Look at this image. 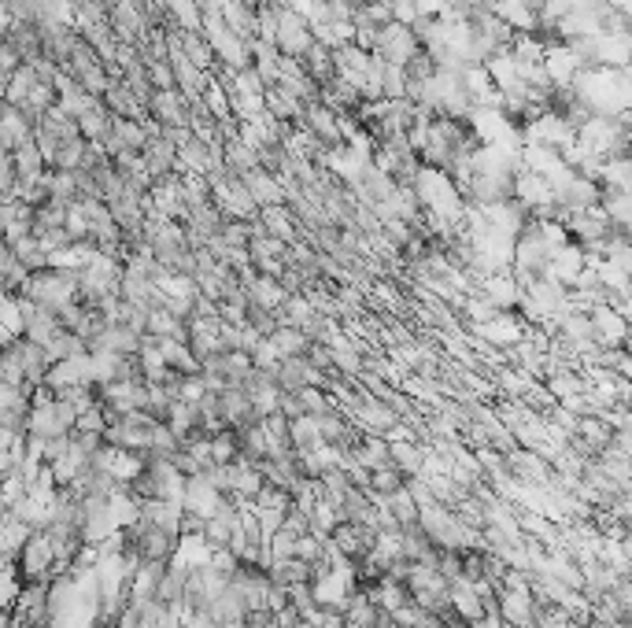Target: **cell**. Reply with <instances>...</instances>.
I'll list each match as a JSON object with an SVG mask.
<instances>
[{
  "label": "cell",
  "instance_id": "39",
  "mask_svg": "<svg viewBox=\"0 0 632 628\" xmlns=\"http://www.w3.org/2000/svg\"><path fill=\"white\" fill-rule=\"evenodd\" d=\"M74 429L78 433H104L108 429V414H104V407H89V411H82L78 418H74Z\"/></svg>",
  "mask_w": 632,
  "mask_h": 628
},
{
  "label": "cell",
  "instance_id": "36",
  "mask_svg": "<svg viewBox=\"0 0 632 628\" xmlns=\"http://www.w3.org/2000/svg\"><path fill=\"white\" fill-rule=\"evenodd\" d=\"M403 488V473L396 466H381V470H370V488L366 492H374V496H389Z\"/></svg>",
  "mask_w": 632,
  "mask_h": 628
},
{
  "label": "cell",
  "instance_id": "24",
  "mask_svg": "<svg viewBox=\"0 0 632 628\" xmlns=\"http://www.w3.org/2000/svg\"><path fill=\"white\" fill-rule=\"evenodd\" d=\"M300 67L311 74V82H315L318 89H322L326 82H333V74H337V71H333V52L322 49L318 41L304 52V56H300Z\"/></svg>",
  "mask_w": 632,
  "mask_h": 628
},
{
  "label": "cell",
  "instance_id": "25",
  "mask_svg": "<svg viewBox=\"0 0 632 628\" xmlns=\"http://www.w3.org/2000/svg\"><path fill=\"white\" fill-rule=\"evenodd\" d=\"M8 514H12L15 521H23L30 532L49 529V503H37V499H30V496L8 503Z\"/></svg>",
  "mask_w": 632,
  "mask_h": 628
},
{
  "label": "cell",
  "instance_id": "3",
  "mask_svg": "<svg viewBox=\"0 0 632 628\" xmlns=\"http://www.w3.org/2000/svg\"><path fill=\"white\" fill-rule=\"evenodd\" d=\"M422 52L418 45V37H414L411 26H400V23H385L377 30V41H374V56L381 63H392V67H407Z\"/></svg>",
  "mask_w": 632,
  "mask_h": 628
},
{
  "label": "cell",
  "instance_id": "23",
  "mask_svg": "<svg viewBox=\"0 0 632 628\" xmlns=\"http://www.w3.org/2000/svg\"><path fill=\"white\" fill-rule=\"evenodd\" d=\"M8 248H12L15 263L23 266L26 274H37V270H45V266H49V252L41 248V241H37L34 233H30V237H19V241H12Z\"/></svg>",
  "mask_w": 632,
  "mask_h": 628
},
{
  "label": "cell",
  "instance_id": "32",
  "mask_svg": "<svg viewBox=\"0 0 632 628\" xmlns=\"http://www.w3.org/2000/svg\"><path fill=\"white\" fill-rule=\"evenodd\" d=\"M23 337V311H19V300L15 296H4L0 300V344Z\"/></svg>",
  "mask_w": 632,
  "mask_h": 628
},
{
  "label": "cell",
  "instance_id": "17",
  "mask_svg": "<svg viewBox=\"0 0 632 628\" xmlns=\"http://www.w3.org/2000/svg\"><path fill=\"white\" fill-rule=\"evenodd\" d=\"M263 108H267L270 119H278V122H300V115H304V100H296L289 93V89H281V85H267V93H263Z\"/></svg>",
  "mask_w": 632,
  "mask_h": 628
},
{
  "label": "cell",
  "instance_id": "41",
  "mask_svg": "<svg viewBox=\"0 0 632 628\" xmlns=\"http://www.w3.org/2000/svg\"><path fill=\"white\" fill-rule=\"evenodd\" d=\"M71 444L86 455V459H97V451L104 447V433H78V429H71Z\"/></svg>",
  "mask_w": 632,
  "mask_h": 628
},
{
  "label": "cell",
  "instance_id": "33",
  "mask_svg": "<svg viewBox=\"0 0 632 628\" xmlns=\"http://www.w3.org/2000/svg\"><path fill=\"white\" fill-rule=\"evenodd\" d=\"M86 152H89L86 137H71V141H63L60 152H56V163H52V170H78L82 163H86Z\"/></svg>",
  "mask_w": 632,
  "mask_h": 628
},
{
  "label": "cell",
  "instance_id": "13",
  "mask_svg": "<svg viewBox=\"0 0 632 628\" xmlns=\"http://www.w3.org/2000/svg\"><path fill=\"white\" fill-rule=\"evenodd\" d=\"M219 418L226 429H241V425H256V414H252V403H248V392L241 385H226L219 392Z\"/></svg>",
  "mask_w": 632,
  "mask_h": 628
},
{
  "label": "cell",
  "instance_id": "5",
  "mask_svg": "<svg viewBox=\"0 0 632 628\" xmlns=\"http://www.w3.org/2000/svg\"><path fill=\"white\" fill-rule=\"evenodd\" d=\"M311 45H315L311 26H307L296 12H289V8H278V34H274V49H278L281 56H289V60H300Z\"/></svg>",
  "mask_w": 632,
  "mask_h": 628
},
{
  "label": "cell",
  "instance_id": "44",
  "mask_svg": "<svg viewBox=\"0 0 632 628\" xmlns=\"http://www.w3.org/2000/svg\"><path fill=\"white\" fill-rule=\"evenodd\" d=\"M440 628H474V625H466V621H451V625H440Z\"/></svg>",
  "mask_w": 632,
  "mask_h": 628
},
{
  "label": "cell",
  "instance_id": "37",
  "mask_svg": "<svg viewBox=\"0 0 632 628\" xmlns=\"http://www.w3.org/2000/svg\"><path fill=\"white\" fill-rule=\"evenodd\" d=\"M285 599H289L292 610H300V614H315L318 603H315V592H311V584H289L285 588Z\"/></svg>",
  "mask_w": 632,
  "mask_h": 628
},
{
  "label": "cell",
  "instance_id": "31",
  "mask_svg": "<svg viewBox=\"0 0 632 628\" xmlns=\"http://www.w3.org/2000/svg\"><path fill=\"white\" fill-rule=\"evenodd\" d=\"M89 344L78 333H71V329H60L56 337L45 344V355H49V363H56V359H71V355H86Z\"/></svg>",
  "mask_w": 632,
  "mask_h": 628
},
{
  "label": "cell",
  "instance_id": "14",
  "mask_svg": "<svg viewBox=\"0 0 632 628\" xmlns=\"http://www.w3.org/2000/svg\"><path fill=\"white\" fill-rule=\"evenodd\" d=\"M141 333L130 326H100V333L89 340V351H111V355H137Z\"/></svg>",
  "mask_w": 632,
  "mask_h": 628
},
{
  "label": "cell",
  "instance_id": "42",
  "mask_svg": "<svg viewBox=\"0 0 632 628\" xmlns=\"http://www.w3.org/2000/svg\"><path fill=\"white\" fill-rule=\"evenodd\" d=\"M145 71H148V82H152V89H174V74H171V63H167V60L145 63Z\"/></svg>",
  "mask_w": 632,
  "mask_h": 628
},
{
  "label": "cell",
  "instance_id": "19",
  "mask_svg": "<svg viewBox=\"0 0 632 628\" xmlns=\"http://www.w3.org/2000/svg\"><path fill=\"white\" fill-rule=\"evenodd\" d=\"M141 163L152 178H163V174H174V145L167 137H148L145 148H141Z\"/></svg>",
  "mask_w": 632,
  "mask_h": 628
},
{
  "label": "cell",
  "instance_id": "11",
  "mask_svg": "<svg viewBox=\"0 0 632 628\" xmlns=\"http://www.w3.org/2000/svg\"><path fill=\"white\" fill-rule=\"evenodd\" d=\"M148 115L159 126H189V100L178 89H156L148 100Z\"/></svg>",
  "mask_w": 632,
  "mask_h": 628
},
{
  "label": "cell",
  "instance_id": "43",
  "mask_svg": "<svg viewBox=\"0 0 632 628\" xmlns=\"http://www.w3.org/2000/svg\"><path fill=\"white\" fill-rule=\"evenodd\" d=\"M281 532H289V536H304V532H307V514H304V510H296V507L285 510V518H281Z\"/></svg>",
  "mask_w": 632,
  "mask_h": 628
},
{
  "label": "cell",
  "instance_id": "8",
  "mask_svg": "<svg viewBox=\"0 0 632 628\" xmlns=\"http://www.w3.org/2000/svg\"><path fill=\"white\" fill-rule=\"evenodd\" d=\"M588 318H592V337H596L599 348H625V340H629V318L625 314L599 303L596 311H588Z\"/></svg>",
  "mask_w": 632,
  "mask_h": 628
},
{
  "label": "cell",
  "instance_id": "1",
  "mask_svg": "<svg viewBox=\"0 0 632 628\" xmlns=\"http://www.w3.org/2000/svg\"><path fill=\"white\" fill-rule=\"evenodd\" d=\"M15 296H26L30 303L45 307V311H60L63 303L78 300V270H56V266H45L23 281V289Z\"/></svg>",
  "mask_w": 632,
  "mask_h": 628
},
{
  "label": "cell",
  "instance_id": "12",
  "mask_svg": "<svg viewBox=\"0 0 632 628\" xmlns=\"http://www.w3.org/2000/svg\"><path fill=\"white\" fill-rule=\"evenodd\" d=\"M474 296H485L496 311H514V307L522 303V289H518V281H514L511 270H503V274H488Z\"/></svg>",
  "mask_w": 632,
  "mask_h": 628
},
{
  "label": "cell",
  "instance_id": "26",
  "mask_svg": "<svg viewBox=\"0 0 632 628\" xmlns=\"http://www.w3.org/2000/svg\"><path fill=\"white\" fill-rule=\"evenodd\" d=\"M12 170H15V178H41V174L49 170V163L37 152L34 141H26V145L12 148Z\"/></svg>",
  "mask_w": 632,
  "mask_h": 628
},
{
  "label": "cell",
  "instance_id": "2",
  "mask_svg": "<svg viewBox=\"0 0 632 628\" xmlns=\"http://www.w3.org/2000/svg\"><path fill=\"white\" fill-rule=\"evenodd\" d=\"M200 34H204V41L211 45L219 67H226V71H244V67H252V52H248V45H244L237 34L226 30V23H222L219 15H204V19H200Z\"/></svg>",
  "mask_w": 632,
  "mask_h": 628
},
{
  "label": "cell",
  "instance_id": "30",
  "mask_svg": "<svg viewBox=\"0 0 632 628\" xmlns=\"http://www.w3.org/2000/svg\"><path fill=\"white\" fill-rule=\"evenodd\" d=\"M267 340L274 344V351H278L281 359H296V355H304V351L311 348V340H307L300 329H292V326H278Z\"/></svg>",
  "mask_w": 632,
  "mask_h": 628
},
{
  "label": "cell",
  "instance_id": "18",
  "mask_svg": "<svg viewBox=\"0 0 632 628\" xmlns=\"http://www.w3.org/2000/svg\"><path fill=\"white\" fill-rule=\"evenodd\" d=\"M178 52H182V56L193 63V67H200V71H207V74L219 71V60H215V52H211V45L204 41V34H200V30H182Z\"/></svg>",
  "mask_w": 632,
  "mask_h": 628
},
{
  "label": "cell",
  "instance_id": "20",
  "mask_svg": "<svg viewBox=\"0 0 632 628\" xmlns=\"http://www.w3.org/2000/svg\"><path fill=\"white\" fill-rule=\"evenodd\" d=\"M289 447H292V455H311V451L322 447V436H318L315 418H307V414L292 418L289 422Z\"/></svg>",
  "mask_w": 632,
  "mask_h": 628
},
{
  "label": "cell",
  "instance_id": "38",
  "mask_svg": "<svg viewBox=\"0 0 632 628\" xmlns=\"http://www.w3.org/2000/svg\"><path fill=\"white\" fill-rule=\"evenodd\" d=\"M204 396H207L204 374H182V381H178V392H174V399H182V403H200Z\"/></svg>",
  "mask_w": 632,
  "mask_h": 628
},
{
  "label": "cell",
  "instance_id": "9",
  "mask_svg": "<svg viewBox=\"0 0 632 628\" xmlns=\"http://www.w3.org/2000/svg\"><path fill=\"white\" fill-rule=\"evenodd\" d=\"M19 300V311H23V337L34 340V344H49L56 333H60V318H56V311H45V307H37V303H30L26 296H15Z\"/></svg>",
  "mask_w": 632,
  "mask_h": 628
},
{
  "label": "cell",
  "instance_id": "10",
  "mask_svg": "<svg viewBox=\"0 0 632 628\" xmlns=\"http://www.w3.org/2000/svg\"><path fill=\"white\" fill-rule=\"evenodd\" d=\"M584 266H588V252H584L581 244L566 241L562 248H555V252H551V259H547V274H544V278L559 281V285H566V289H570V285L577 281V274H581Z\"/></svg>",
  "mask_w": 632,
  "mask_h": 628
},
{
  "label": "cell",
  "instance_id": "28",
  "mask_svg": "<svg viewBox=\"0 0 632 628\" xmlns=\"http://www.w3.org/2000/svg\"><path fill=\"white\" fill-rule=\"evenodd\" d=\"M381 503H385V510H389L392 518H396V525L400 529H407V525H418V503L411 499V492L407 488H396V492H389V496H377Z\"/></svg>",
  "mask_w": 632,
  "mask_h": 628
},
{
  "label": "cell",
  "instance_id": "34",
  "mask_svg": "<svg viewBox=\"0 0 632 628\" xmlns=\"http://www.w3.org/2000/svg\"><path fill=\"white\" fill-rule=\"evenodd\" d=\"M241 459V447H237V429H219L211 433V462H237Z\"/></svg>",
  "mask_w": 632,
  "mask_h": 628
},
{
  "label": "cell",
  "instance_id": "7",
  "mask_svg": "<svg viewBox=\"0 0 632 628\" xmlns=\"http://www.w3.org/2000/svg\"><path fill=\"white\" fill-rule=\"evenodd\" d=\"M45 388L60 392V388H74V385H93V370H89V351L86 355H71V359H56L45 370Z\"/></svg>",
  "mask_w": 632,
  "mask_h": 628
},
{
  "label": "cell",
  "instance_id": "6",
  "mask_svg": "<svg viewBox=\"0 0 632 628\" xmlns=\"http://www.w3.org/2000/svg\"><path fill=\"white\" fill-rule=\"evenodd\" d=\"M525 329L529 326H525L518 314L496 311L488 322L470 326V333H474V340H485V344H492V348H511V344H518V340L525 337Z\"/></svg>",
  "mask_w": 632,
  "mask_h": 628
},
{
  "label": "cell",
  "instance_id": "15",
  "mask_svg": "<svg viewBox=\"0 0 632 628\" xmlns=\"http://www.w3.org/2000/svg\"><path fill=\"white\" fill-rule=\"evenodd\" d=\"M26 141H34V122L26 119L23 111L15 108V104H4L0 108V148H19Z\"/></svg>",
  "mask_w": 632,
  "mask_h": 628
},
{
  "label": "cell",
  "instance_id": "29",
  "mask_svg": "<svg viewBox=\"0 0 632 628\" xmlns=\"http://www.w3.org/2000/svg\"><path fill=\"white\" fill-rule=\"evenodd\" d=\"M37 74L30 63H19L8 78H4V104H23L26 97H30V89H34Z\"/></svg>",
  "mask_w": 632,
  "mask_h": 628
},
{
  "label": "cell",
  "instance_id": "21",
  "mask_svg": "<svg viewBox=\"0 0 632 628\" xmlns=\"http://www.w3.org/2000/svg\"><path fill=\"white\" fill-rule=\"evenodd\" d=\"M159 340V355H163V363L178 370V374H200V363L193 359V351L185 340H174V337H156Z\"/></svg>",
  "mask_w": 632,
  "mask_h": 628
},
{
  "label": "cell",
  "instance_id": "22",
  "mask_svg": "<svg viewBox=\"0 0 632 628\" xmlns=\"http://www.w3.org/2000/svg\"><path fill=\"white\" fill-rule=\"evenodd\" d=\"M599 211H603V218H607L614 230H629V222H632V200H629V193H614V189H603V196H599Z\"/></svg>",
  "mask_w": 632,
  "mask_h": 628
},
{
  "label": "cell",
  "instance_id": "27",
  "mask_svg": "<svg viewBox=\"0 0 632 628\" xmlns=\"http://www.w3.org/2000/svg\"><path fill=\"white\" fill-rule=\"evenodd\" d=\"M159 8H163V19H171L174 26H182V30H200V4L196 0H159Z\"/></svg>",
  "mask_w": 632,
  "mask_h": 628
},
{
  "label": "cell",
  "instance_id": "40",
  "mask_svg": "<svg viewBox=\"0 0 632 628\" xmlns=\"http://www.w3.org/2000/svg\"><path fill=\"white\" fill-rule=\"evenodd\" d=\"M178 447H182V444H178V436H174L163 422L152 429V447H148V451H156V455H163V459H171Z\"/></svg>",
  "mask_w": 632,
  "mask_h": 628
},
{
  "label": "cell",
  "instance_id": "4",
  "mask_svg": "<svg viewBox=\"0 0 632 628\" xmlns=\"http://www.w3.org/2000/svg\"><path fill=\"white\" fill-rule=\"evenodd\" d=\"M52 566H56V555H52L49 529L30 532L23 551L15 555V569L23 573V580H52Z\"/></svg>",
  "mask_w": 632,
  "mask_h": 628
},
{
  "label": "cell",
  "instance_id": "35",
  "mask_svg": "<svg viewBox=\"0 0 632 628\" xmlns=\"http://www.w3.org/2000/svg\"><path fill=\"white\" fill-rule=\"evenodd\" d=\"M19 592H23V573L12 566L0 569V610H12V603L19 599Z\"/></svg>",
  "mask_w": 632,
  "mask_h": 628
},
{
  "label": "cell",
  "instance_id": "16",
  "mask_svg": "<svg viewBox=\"0 0 632 628\" xmlns=\"http://www.w3.org/2000/svg\"><path fill=\"white\" fill-rule=\"evenodd\" d=\"M244 189H248V196H252V204L256 207H281L285 204V189H281V182L270 174V170H252V174H244L241 178Z\"/></svg>",
  "mask_w": 632,
  "mask_h": 628
}]
</instances>
